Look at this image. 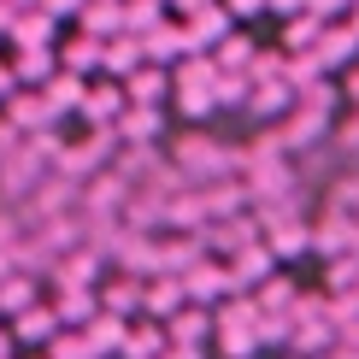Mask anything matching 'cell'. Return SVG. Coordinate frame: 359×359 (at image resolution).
<instances>
[{"instance_id":"1","label":"cell","mask_w":359,"mask_h":359,"mask_svg":"<svg viewBox=\"0 0 359 359\" xmlns=\"http://www.w3.org/2000/svg\"><path fill=\"white\" fill-rule=\"evenodd\" d=\"M171 171L183 177L189 189H206V183H224V177H236V142L224 136H206V130H183V136L171 142Z\"/></svg>"},{"instance_id":"2","label":"cell","mask_w":359,"mask_h":359,"mask_svg":"<svg viewBox=\"0 0 359 359\" xmlns=\"http://www.w3.org/2000/svg\"><path fill=\"white\" fill-rule=\"evenodd\" d=\"M41 177H48V159H41L29 142H18L6 159H0V206H24Z\"/></svg>"},{"instance_id":"3","label":"cell","mask_w":359,"mask_h":359,"mask_svg":"<svg viewBox=\"0 0 359 359\" xmlns=\"http://www.w3.org/2000/svg\"><path fill=\"white\" fill-rule=\"evenodd\" d=\"M177 283H183V301H189V306H206V312H212L218 301H230V294H236L218 259H194V265H189V271L177 277Z\"/></svg>"},{"instance_id":"4","label":"cell","mask_w":359,"mask_h":359,"mask_svg":"<svg viewBox=\"0 0 359 359\" xmlns=\"http://www.w3.org/2000/svg\"><path fill=\"white\" fill-rule=\"evenodd\" d=\"M159 136H165V107H124L112 118L118 147H159Z\"/></svg>"},{"instance_id":"5","label":"cell","mask_w":359,"mask_h":359,"mask_svg":"<svg viewBox=\"0 0 359 359\" xmlns=\"http://www.w3.org/2000/svg\"><path fill=\"white\" fill-rule=\"evenodd\" d=\"M124 201H130L124 177H118V171H95L83 183V206H77V212L83 218H118V212H124Z\"/></svg>"},{"instance_id":"6","label":"cell","mask_w":359,"mask_h":359,"mask_svg":"<svg viewBox=\"0 0 359 359\" xmlns=\"http://www.w3.org/2000/svg\"><path fill=\"white\" fill-rule=\"evenodd\" d=\"M259 242L265 253L283 265V259H306L312 253V218H277V224H265L259 230Z\"/></svg>"},{"instance_id":"7","label":"cell","mask_w":359,"mask_h":359,"mask_svg":"<svg viewBox=\"0 0 359 359\" xmlns=\"http://www.w3.org/2000/svg\"><path fill=\"white\" fill-rule=\"evenodd\" d=\"M312 59H318L324 77H336V71H348L353 59H359V36H353L341 18H336V24H324V29H318V41H312Z\"/></svg>"},{"instance_id":"8","label":"cell","mask_w":359,"mask_h":359,"mask_svg":"<svg viewBox=\"0 0 359 359\" xmlns=\"http://www.w3.org/2000/svg\"><path fill=\"white\" fill-rule=\"evenodd\" d=\"M271 271H277V259L265 253V242H248L242 253H230V259H224V277H230V289H236V294H253Z\"/></svg>"},{"instance_id":"9","label":"cell","mask_w":359,"mask_h":359,"mask_svg":"<svg viewBox=\"0 0 359 359\" xmlns=\"http://www.w3.org/2000/svg\"><path fill=\"white\" fill-rule=\"evenodd\" d=\"M142 283L147 277H124V271H107L95 289L100 312H112V318H142Z\"/></svg>"},{"instance_id":"10","label":"cell","mask_w":359,"mask_h":359,"mask_svg":"<svg viewBox=\"0 0 359 359\" xmlns=\"http://www.w3.org/2000/svg\"><path fill=\"white\" fill-rule=\"evenodd\" d=\"M118 88H124V107H165L171 100V71L165 65H136Z\"/></svg>"},{"instance_id":"11","label":"cell","mask_w":359,"mask_h":359,"mask_svg":"<svg viewBox=\"0 0 359 359\" xmlns=\"http://www.w3.org/2000/svg\"><path fill=\"white\" fill-rule=\"evenodd\" d=\"M159 330H165V348H206L212 341V312L206 306H177Z\"/></svg>"},{"instance_id":"12","label":"cell","mask_w":359,"mask_h":359,"mask_svg":"<svg viewBox=\"0 0 359 359\" xmlns=\"http://www.w3.org/2000/svg\"><path fill=\"white\" fill-rule=\"evenodd\" d=\"M6 336H12V348H48V341L59 336V318H53V306H48V301H36L29 312L6 318Z\"/></svg>"},{"instance_id":"13","label":"cell","mask_w":359,"mask_h":359,"mask_svg":"<svg viewBox=\"0 0 359 359\" xmlns=\"http://www.w3.org/2000/svg\"><path fill=\"white\" fill-rule=\"evenodd\" d=\"M124 112V88H118L112 77H100V83H88L83 88V107H77V118L88 130H112V118Z\"/></svg>"},{"instance_id":"14","label":"cell","mask_w":359,"mask_h":359,"mask_svg":"<svg viewBox=\"0 0 359 359\" xmlns=\"http://www.w3.org/2000/svg\"><path fill=\"white\" fill-rule=\"evenodd\" d=\"M142 41V59H147V65H177V59H183L189 53V36H183V24H171V18H159L154 29H147V36H136Z\"/></svg>"},{"instance_id":"15","label":"cell","mask_w":359,"mask_h":359,"mask_svg":"<svg viewBox=\"0 0 359 359\" xmlns=\"http://www.w3.org/2000/svg\"><path fill=\"white\" fill-rule=\"evenodd\" d=\"M100 277H107V259L88 253V248L65 253V259L53 265V289H100Z\"/></svg>"},{"instance_id":"16","label":"cell","mask_w":359,"mask_h":359,"mask_svg":"<svg viewBox=\"0 0 359 359\" xmlns=\"http://www.w3.org/2000/svg\"><path fill=\"white\" fill-rule=\"evenodd\" d=\"M0 118H6V124L18 130V136H41V130H53V112L41 107V95H36V88H18V95H12L6 107H0Z\"/></svg>"},{"instance_id":"17","label":"cell","mask_w":359,"mask_h":359,"mask_svg":"<svg viewBox=\"0 0 359 359\" xmlns=\"http://www.w3.org/2000/svg\"><path fill=\"white\" fill-rule=\"evenodd\" d=\"M230 12H224L218 6V0H212V6H206V12H194V18H183V36H189V53H212L218 48V41L224 36H230Z\"/></svg>"},{"instance_id":"18","label":"cell","mask_w":359,"mask_h":359,"mask_svg":"<svg viewBox=\"0 0 359 359\" xmlns=\"http://www.w3.org/2000/svg\"><path fill=\"white\" fill-rule=\"evenodd\" d=\"M294 107V95L283 88V77H271V83H248V100H242V112L253 118V124H277L283 112Z\"/></svg>"},{"instance_id":"19","label":"cell","mask_w":359,"mask_h":359,"mask_svg":"<svg viewBox=\"0 0 359 359\" xmlns=\"http://www.w3.org/2000/svg\"><path fill=\"white\" fill-rule=\"evenodd\" d=\"M83 88H88V77H71V71H53V77L41 83L36 95H41V107H48V112H53V124H59V118H77V107H83Z\"/></svg>"},{"instance_id":"20","label":"cell","mask_w":359,"mask_h":359,"mask_svg":"<svg viewBox=\"0 0 359 359\" xmlns=\"http://www.w3.org/2000/svg\"><path fill=\"white\" fill-rule=\"evenodd\" d=\"M53 59H59V71H71V77H95L100 71V41L83 36V29H71L65 41H53Z\"/></svg>"},{"instance_id":"21","label":"cell","mask_w":359,"mask_h":359,"mask_svg":"<svg viewBox=\"0 0 359 359\" xmlns=\"http://www.w3.org/2000/svg\"><path fill=\"white\" fill-rule=\"evenodd\" d=\"M348 248H353V218H341V212L312 218V253H318V259H341Z\"/></svg>"},{"instance_id":"22","label":"cell","mask_w":359,"mask_h":359,"mask_svg":"<svg viewBox=\"0 0 359 359\" xmlns=\"http://www.w3.org/2000/svg\"><path fill=\"white\" fill-rule=\"evenodd\" d=\"M29 236H36V242H41V248L53 253V265H59V259H65V253H77V248H83V212L48 218V224H36V230H29Z\"/></svg>"},{"instance_id":"23","label":"cell","mask_w":359,"mask_h":359,"mask_svg":"<svg viewBox=\"0 0 359 359\" xmlns=\"http://www.w3.org/2000/svg\"><path fill=\"white\" fill-rule=\"evenodd\" d=\"M6 71H12V83H18V88H41L59 71V59H53V48H12Z\"/></svg>"},{"instance_id":"24","label":"cell","mask_w":359,"mask_h":359,"mask_svg":"<svg viewBox=\"0 0 359 359\" xmlns=\"http://www.w3.org/2000/svg\"><path fill=\"white\" fill-rule=\"evenodd\" d=\"M6 41H12V48H53V41H59V24H53L41 6H36V12H12Z\"/></svg>"},{"instance_id":"25","label":"cell","mask_w":359,"mask_h":359,"mask_svg":"<svg viewBox=\"0 0 359 359\" xmlns=\"http://www.w3.org/2000/svg\"><path fill=\"white\" fill-rule=\"evenodd\" d=\"M136 65H147V59H142V41H136V36H107V41H100V77L124 83Z\"/></svg>"},{"instance_id":"26","label":"cell","mask_w":359,"mask_h":359,"mask_svg":"<svg viewBox=\"0 0 359 359\" xmlns=\"http://www.w3.org/2000/svg\"><path fill=\"white\" fill-rule=\"evenodd\" d=\"M194 194H201L206 224H212V218H236V212H248V189L236 183V177H224V183H206V189H194Z\"/></svg>"},{"instance_id":"27","label":"cell","mask_w":359,"mask_h":359,"mask_svg":"<svg viewBox=\"0 0 359 359\" xmlns=\"http://www.w3.org/2000/svg\"><path fill=\"white\" fill-rule=\"evenodd\" d=\"M53 318H59V330H83L88 318L100 312V301H95V289H53Z\"/></svg>"},{"instance_id":"28","label":"cell","mask_w":359,"mask_h":359,"mask_svg":"<svg viewBox=\"0 0 359 359\" xmlns=\"http://www.w3.org/2000/svg\"><path fill=\"white\" fill-rule=\"evenodd\" d=\"M253 53H259V41H253L248 29H230V36H224V41H218V48L206 53V59H212V71H230V77H248Z\"/></svg>"},{"instance_id":"29","label":"cell","mask_w":359,"mask_h":359,"mask_svg":"<svg viewBox=\"0 0 359 359\" xmlns=\"http://www.w3.org/2000/svg\"><path fill=\"white\" fill-rule=\"evenodd\" d=\"M159 353H165V330L154 318H130L124 341H118V359H159Z\"/></svg>"},{"instance_id":"30","label":"cell","mask_w":359,"mask_h":359,"mask_svg":"<svg viewBox=\"0 0 359 359\" xmlns=\"http://www.w3.org/2000/svg\"><path fill=\"white\" fill-rule=\"evenodd\" d=\"M177 306H189L177 277H147V283H142V318H159V324H165Z\"/></svg>"},{"instance_id":"31","label":"cell","mask_w":359,"mask_h":359,"mask_svg":"<svg viewBox=\"0 0 359 359\" xmlns=\"http://www.w3.org/2000/svg\"><path fill=\"white\" fill-rule=\"evenodd\" d=\"M248 301H253V312H271V318H289V312H294V301H301V289H294V283L283 277V271H271V277L259 283V289L248 294Z\"/></svg>"},{"instance_id":"32","label":"cell","mask_w":359,"mask_h":359,"mask_svg":"<svg viewBox=\"0 0 359 359\" xmlns=\"http://www.w3.org/2000/svg\"><path fill=\"white\" fill-rule=\"evenodd\" d=\"M36 301H41V283H36V277H24V271L0 277V324L18 318V312H29Z\"/></svg>"},{"instance_id":"33","label":"cell","mask_w":359,"mask_h":359,"mask_svg":"<svg viewBox=\"0 0 359 359\" xmlns=\"http://www.w3.org/2000/svg\"><path fill=\"white\" fill-rule=\"evenodd\" d=\"M124 324H130V318H112V312H95V318H88L77 336L88 341V353H95V359H107V353H118V341H124Z\"/></svg>"},{"instance_id":"34","label":"cell","mask_w":359,"mask_h":359,"mask_svg":"<svg viewBox=\"0 0 359 359\" xmlns=\"http://www.w3.org/2000/svg\"><path fill=\"white\" fill-rule=\"evenodd\" d=\"M324 212H341L359 224V165L353 171H336L330 183H324Z\"/></svg>"},{"instance_id":"35","label":"cell","mask_w":359,"mask_h":359,"mask_svg":"<svg viewBox=\"0 0 359 359\" xmlns=\"http://www.w3.org/2000/svg\"><path fill=\"white\" fill-rule=\"evenodd\" d=\"M165 18V0H118V36H147Z\"/></svg>"},{"instance_id":"36","label":"cell","mask_w":359,"mask_h":359,"mask_svg":"<svg viewBox=\"0 0 359 359\" xmlns=\"http://www.w3.org/2000/svg\"><path fill=\"white\" fill-rule=\"evenodd\" d=\"M71 24H77L83 36H95V41L118 36V0H83V12H77Z\"/></svg>"},{"instance_id":"37","label":"cell","mask_w":359,"mask_h":359,"mask_svg":"<svg viewBox=\"0 0 359 359\" xmlns=\"http://www.w3.org/2000/svg\"><path fill=\"white\" fill-rule=\"evenodd\" d=\"M206 348H218V359H253L259 341H253L248 324H212V341H206Z\"/></svg>"},{"instance_id":"38","label":"cell","mask_w":359,"mask_h":359,"mask_svg":"<svg viewBox=\"0 0 359 359\" xmlns=\"http://www.w3.org/2000/svg\"><path fill=\"white\" fill-rule=\"evenodd\" d=\"M318 18L301 12V18H283V36H277V53H312V41H318Z\"/></svg>"},{"instance_id":"39","label":"cell","mask_w":359,"mask_h":359,"mask_svg":"<svg viewBox=\"0 0 359 359\" xmlns=\"http://www.w3.org/2000/svg\"><path fill=\"white\" fill-rule=\"evenodd\" d=\"M353 283H359V259H353V253L324 259V294H353Z\"/></svg>"},{"instance_id":"40","label":"cell","mask_w":359,"mask_h":359,"mask_svg":"<svg viewBox=\"0 0 359 359\" xmlns=\"http://www.w3.org/2000/svg\"><path fill=\"white\" fill-rule=\"evenodd\" d=\"M348 6H353V0H306V12H312L318 24H336V18H348Z\"/></svg>"},{"instance_id":"41","label":"cell","mask_w":359,"mask_h":359,"mask_svg":"<svg viewBox=\"0 0 359 359\" xmlns=\"http://www.w3.org/2000/svg\"><path fill=\"white\" fill-rule=\"evenodd\" d=\"M224 12H230V24H248V18H259L265 12V0H218Z\"/></svg>"},{"instance_id":"42","label":"cell","mask_w":359,"mask_h":359,"mask_svg":"<svg viewBox=\"0 0 359 359\" xmlns=\"http://www.w3.org/2000/svg\"><path fill=\"white\" fill-rule=\"evenodd\" d=\"M336 88H341V100H348V107L359 112V59H353L348 71H341V83H336Z\"/></svg>"},{"instance_id":"43","label":"cell","mask_w":359,"mask_h":359,"mask_svg":"<svg viewBox=\"0 0 359 359\" xmlns=\"http://www.w3.org/2000/svg\"><path fill=\"white\" fill-rule=\"evenodd\" d=\"M41 12H48L53 24H65V18H77V12H83V0H41Z\"/></svg>"},{"instance_id":"44","label":"cell","mask_w":359,"mask_h":359,"mask_svg":"<svg viewBox=\"0 0 359 359\" xmlns=\"http://www.w3.org/2000/svg\"><path fill=\"white\" fill-rule=\"evenodd\" d=\"M206 6H212V0H165V12H177V24L194 18V12H206Z\"/></svg>"},{"instance_id":"45","label":"cell","mask_w":359,"mask_h":359,"mask_svg":"<svg viewBox=\"0 0 359 359\" xmlns=\"http://www.w3.org/2000/svg\"><path fill=\"white\" fill-rule=\"evenodd\" d=\"M265 12H277V18H301L306 0H265Z\"/></svg>"},{"instance_id":"46","label":"cell","mask_w":359,"mask_h":359,"mask_svg":"<svg viewBox=\"0 0 359 359\" xmlns=\"http://www.w3.org/2000/svg\"><path fill=\"white\" fill-rule=\"evenodd\" d=\"M18 142H24V136H18V130L6 124V118H0V159H6V154H12V147H18Z\"/></svg>"},{"instance_id":"47","label":"cell","mask_w":359,"mask_h":359,"mask_svg":"<svg viewBox=\"0 0 359 359\" xmlns=\"http://www.w3.org/2000/svg\"><path fill=\"white\" fill-rule=\"evenodd\" d=\"M12 95H18V83H12V71H6V59H0V107H6Z\"/></svg>"},{"instance_id":"48","label":"cell","mask_w":359,"mask_h":359,"mask_svg":"<svg viewBox=\"0 0 359 359\" xmlns=\"http://www.w3.org/2000/svg\"><path fill=\"white\" fill-rule=\"evenodd\" d=\"M0 359H18V348H12V336H6V324H0Z\"/></svg>"},{"instance_id":"49","label":"cell","mask_w":359,"mask_h":359,"mask_svg":"<svg viewBox=\"0 0 359 359\" xmlns=\"http://www.w3.org/2000/svg\"><path fill=\"white\" fill-rule=\"evenodd\" d=\"M6 29H12V6H6V0H0V36H6Z\"/></svg>"},{"instance_id":"50","label":"cell","mask_w":359,"mask_h":359,"mask_svg":"<svg viewBox=\"0 0 359 359\" xmlns=\"http://www.w3.org/2000/svg\"><path fill=\"white\" fill-rule=\"evenodd\" d=\"M6 6H12V12H36L41 0H6Z\"/></svg>"},{"instance_id":"51","label":"cell","mask_w":359,"mask_h":359,"mask_svg":"<svg viewBox=\"0 0 359 359\" xmlns=\"http://www.w3.org/2000/svg\"><path fill=\"white\" fill-rule=\"evenodd\" d=\"M348 253H353V259H359V224H353V248H348Z\"/></svg>"},{"instance_id":"52","label":"cell","mask_w":359,"mask_h":359,"mask_svg":"<svg viewBox=\"0 0 359 359\" xmlns=\"http://www.w3.org/2000/svg\"><path fill=\"white\" fill-rule=\"evenodd\" d=\"M353 301H359V283H353Z\"/></svg>"}]
</instances>
